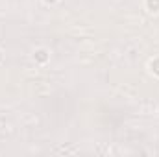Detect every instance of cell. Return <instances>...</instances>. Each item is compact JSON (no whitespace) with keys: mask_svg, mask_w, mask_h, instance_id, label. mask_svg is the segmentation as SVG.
Instances as JSON below:
<instances>
[{"mask_svg":"<svg viewBox=\"0 0 159 157\" xmlns=\"http://www.w3.org/2000/svg\"><path fill=\"white\" fill-rule=\"evenodd\" d=\"M144 7L148 9V13H159V0H144Z\"/></svg>","mask_w":159,"mask_h":157,"instance_id":"3","label":"cell"},{"mask_svg":"<svg viewBox=\"0 0 159 157\" xmlns=\"http://www.w3.org/2000/svg\"><path fill=\"white\" fill-rule=\"evenodd\" d=\"M43 4L44 6H56V4H59V0H43Z\"/></svg>","mask_w":159,"mask_h":157,"instance_id":"4","label":"cell"},{"mask_svg":"<svg viewBox=\"0 0 159 157\" xmlns=\"http://www.w3.org/2000/svg\"><path fill=\"white\" fill-rule=\"evenodd\" d=\"M32 57H34V61H35V65H46L48 61H50V50L48 48H44V46H39V48H35L34 50V54H32Z\"/></svg>","mask_w":159,"mask_h":157,"instance_id":"1","label":"cell"},{"mask_svg":"<svg viewBox=\"0 0 159 157\" xmlns=\"http://www.w3.org/2000/svg\"><path fill=\"white\" fill-rule=\"evenodd\" d=\"M148 70H150L152 76L159 78V56H154V57L148 61Z\"/></svg>","mask_w":159,"mask_h":157,"instance_id":"2","label":"cell"},{"mask_svg":"<svg viewBox=\"0 0 159 157\" xmlns=\"http://www.w3.org/2000/svg\"><path fill=\"white\" fill-rule=\"evenodd\" d=\"M4 61V52H2V48H0V63Z\"/></svg>","mask_w":159,"mask_h":157,"instance_id":"5","label":"cell"}]
</instances>
